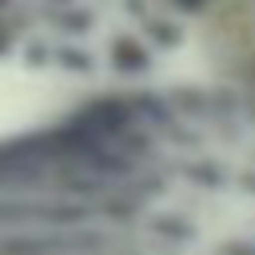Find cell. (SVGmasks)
I'll use <instances>...</instances> for the list:
<instances>
[{"label":"cell","instance_id":"obj_1","mask_svg":"<svg viewBox=\"0 0 255 255\" xmlns=\"http://www.w3.org/2000/svg\"><path fill=\"white\" fill-rule=\"evenodd\" d=\"M183 4H199V0H183Z\"/></svg>","mask_w":255,"mask_h":255}]
</instances>
